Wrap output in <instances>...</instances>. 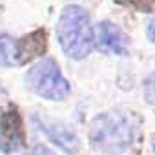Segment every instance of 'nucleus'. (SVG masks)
I'll list each match as a JSON object with an SVG mask.
<instances>
[{
	"instance_id": "9b49d317",
	"label": "nucleus",
	"mask_w": 155,
	"mask_h": 155,
	"mask_svg": "<svg viewBox=\"0 0 155 155\" xmlns=\"http://www.w3.org/2000/svg\"><path fill=\"white\" fill-rule=\"evenodd\" d=\"M28 155H55V153H53L49 148H46V146H42V144H37Z\"/></svg>"
},
{
	"instance_id": "423d86ee",
	"label": "nucleus",
	"mask_w": 155,
	"mask_h": 155,
	"mask_svg": "<svg viewBox=\"0 0 155 155\" xmlns=\"http://www.w3.org/2000/svg\"><path fill=\"white\" fill-rule=\"evenodd\" d=\"M33 122L38 126L40 131H44L57 146H60L64 151L68 153H75L79 150V139L77 135L68 130V126H64L62 122H55V120H48V119H40V117H33Z\"/></svg>"
},
{
	"instance_id": "20e7f679",
	"label": "nucleus",
	"mask_w": 155,
	"mask_h": 155,
	"mask_svg": "<svg viewBox=\"0 0 155 155\" xmlns=\"http://www.w3.org/2000/svg\"><path fill=\"white\" fill-rule=\"evenodd\" d=\"M24 146V130L22 119L15 106H9L6 111H0V151L15 153Z\"/></svg>"
},
{
	"instance_id": "1a4fd4ad",
	"label": "nucleus",
	"mask_w": 155,
	"mask_h": 155,
	"mask_svg": "<svg viewBox=\"0 0 155 155\" xmlns=\"http://www.w3.org/2000/svg\"><path fill=\"white\" fill-rule=\"evenodd\" d=\"M115 2L122 4V6H130V8H135V9H140V11H148L155 6V0H115Z\"/></svg>"
},
{
	"instance_id": "0eeeda50",
	"label": "nucleus",
	"mask_w": 155,
	"mask_h": 155,
	"mask_svg": "<svg viewBox=\"0 0 155 155\" xmlns=\"http://www.w3.org/2000/svg\"><path fill=\"white\" fill-rule=\"evenodd\" d=\"M48 48V35L44 29H37L22 38H17V51H18V66L28 64L35 57L42 55Z\"/></svg>"
},
{
	"instance_id": "9d476101",
	"label": "nucleus",
	"mask_w": 155,
	"mask_h": 155,
	"mask_svg": "<svg viewBox=\"0 0 155 155\" xmlns=\"http://www.w3.org/2000/svg\"><path fill=\"white\" fill-rule=\"evenodd\" d=\"M144 93H146L148 102H153V101H155V75H151L150 79L146 81V84H144Z\"/></svg>"
},
{
	"instance_id": "f8f14e48",
	"label": "nucleus",
	"mask_w": 155,
	"mask_h": 155,
	"mask_svg": "<svg viewBox=\"0 0 155 155\" xmlns=\"http://www.w3.org/2000/svg\"><path fill=\"white\" fill-rule=\"evenodd\" d=\"M148 38L155 44V18L150 22V26H148Z\"/></svg>"
},
{
	"instance_id": "6e6552de",
	"label": "nucleus",
	"mask_w": 155,
	"mask_h": 155,
	"mask_svg": "<svg viewBox=\"0 0 155 155\" xmlns=\"http://www.w3.org/2000/svg\"><path fill=\"white\" fill-rule=\"evenodd\" d=\"M0 66L11 68L18 66V51H17V38L8 33L0 35Z\"/></svg>"
},
{
	"instance_id": "f257e3e1",
	"label": "nucleus",
	"mask_w": 155,
	"mask_h": 155,
	"mask_svg": "<svg viewBox=\"0 0 155 155\" xmlns=\"http://www.w3.org/2000/svg\"><path fill=\"white\" fill-rule=\"evenodd\" d=\"M139 120L130 111H106L95 117L91 122L90 140L91 146L102 153H122L126 151L137 135Z\"/></svg>"
},
{
	"instance_id": "39448f33",
	"label": "nucleus",
	"mask_w": 155,
	"mask_h": 155,
	"mask_svg": "<svg viewBox=\"0 0 155 155\" xmlns=\"http://www.w3.org/2000/svg\"><path fill=\"white\" fill-rule=\"evenodd\" d=\"M97 46L104 53H113V55H126L130 48V40L126 33L113 22L104 20L97 26Z\"/></svg>"
},
{
	"instance_id": "7ed1b4c3",
	"label": "nucleus",
	"mask_w": 155,
	"mask_h": 155,
	"mask_svg": "<svg viewBox=\"0 0 155 155\" xmlns=\"http://www.w3.org/2000/svg\"><path fill=\"white\" fill-rule=\"evenodd\" d=\"M26 88L48 101H64L71 88L53 58H42L31 66L24 77Z\"/></svg>"
},
{
	"instance_id": "f03ea898",
	"label": "nucleus",
	"mask_w": 155,
	"mask_h": 155,
	"mask_svg": "<svg viewBox=\"0 0 155 155\" xmlns=\"http://www.w3.org/2000/svg\"><path fill=\"white\" fill-rule=\"evenodd\" d=\"M57 38L68 57L75 60L86 58L95 44L88 11L81 6H66L57 22Z\"/></svg>"
}]
</instances>
